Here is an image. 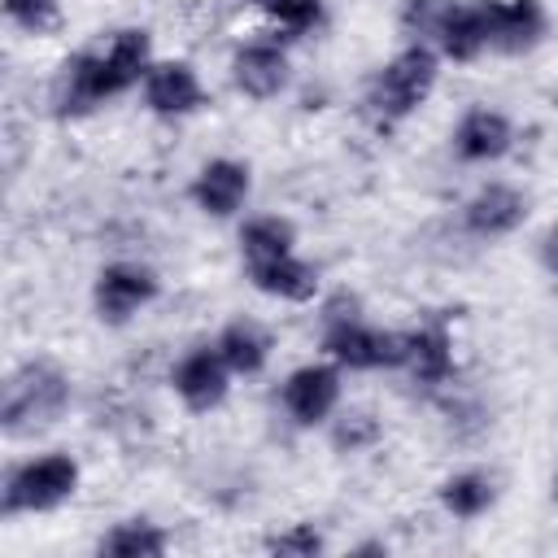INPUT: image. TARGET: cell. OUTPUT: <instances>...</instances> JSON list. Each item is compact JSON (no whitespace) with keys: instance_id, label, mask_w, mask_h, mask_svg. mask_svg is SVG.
<instances>
[{"instance_id":"obj_1","label":"cell","mask_w":558,"mask_h":558,"mask_svg":"<svg viewBox=\"0 0 558 558\" xmlns=\"http://www.w3.org/2000/svg\"><path fill=\"white\" fill-rule=\"evenodd\" d=\"M144 65H148L144 31H118L105 52H78L74 61H65V74H61V92H57L61 113H83L105 96L126 92L144 74Z\"/></svg>"},{"instance_id":"obj_2","label":"cell","mask_w":558,"mask_h":558,"mask_svg":"<svg viewBox=\"0 0 558 558\" xmlns=\"http://www.w3.org/2000/svg\"><path fill=\"white\" fill-rule=\"evenodd\" d=\"M65 397H70V384L57 366L48 362H26L22 371L9 375L4 384V405H0V423L9 436L17 432H35L44 423H52L61 410H65Z\"/></svg>"},{"instance_id":"obj_3","label":"cell","mask_w":558,"mask_h":558,"mask_svg":"<svg viewBox=\"0 0 558 558\" xmlns=\"http://www.w3.org/2000/svg\"><path fill=\"white\" fill-rule=\"evenodd\" d=\"M432 83H436V57L423 44H414V48H405L401 57H392L384 65V74L371 87V105L384 122H397V118H405L410 109L423 105Z\"/></svg>"},{"instance_id":"obj_4","label":"cell","mask_w":558,"mask_h":558,"mask_svg":"<svg viewBox=\"0 0 558 558\" xmlns=\"http://www.w3.org/2000/svg\"><path fill=\"white\" fill-rule=\"evenodd\" d=\"M74 480H78V466L61 453L52 458H39V462H26L9 475V488H4V514H17V510H52L61 506L70 493H74Z\"/></svg>"},{"instance_id":"obj_5","label":"cell","mask_w":558,"mask_h":558,"mask_svg":"<svg viewBox=\"0 0 558 558\" xmlns=\"http://www.w3.org/2000/svg\"><path fill=\"white\" fill-rule=\"evenodd\" d=\"M480 9H484L488 48L497 52H523L545 31V13L536 0H480Z\"/></svg>"},{"instance_id":"obj_6","label":"cell","mask_w":558,"mask_h":558,"mask_svg":"<svg viewBox=\"0 0 558 558\" xmlns=\"http://www.w3.org/2000/svg\"><path fill=\"white\" fill-rule=\"evenodd\" d=\"M153 292H157V279H153L148 270H140V266H109V270H100V279H96L100 318L126 323Z\"/></svg>"},{"instance_id":"obj_7","label":"cell","mask_w":558,"mask_h":558,"mask_svg":"<svg viewBox=\"0 0 558 558\" xmlns=\"http://www.w3.org/2000/svg\"><path fill=\"white\" fill-rule=\"evenodd\" d=\"M174 388H179V397H183L192 410L218 405L222 392H227V362H222V353H218V349H196V353H187V357L179 362V371H174Z\"/></svg>"},{"instance_id":"obj_8","label":"cell","mask_w":558,"mask_h":558,"mask_svg":"<svg viewBox=\"0 0 558 558\" xmlns=\"http://www.w3.org/2000/svg\"><path fill=\"white\" fill-rule=\"evenodd\" d=\"M336 392H340L336 371H327V366H301L283 384V405H288V414L296 423H318L336 405Z\"/></svg>"},{"instance_id":"obj_9","label":"cell","mask_w":558,"mask_h":558,"mask_svg":"<svg viewBox=\"0 0 558 558\" xmlns=\"http://www.w3.org/2000/svg\"><path fill=\"white\" fill-rule=\"evenodd\" d=\"M144 96L157 113H192L205 96H201V83L187 65L179 61H166V65H153L148 78H144Z\"/></svg>"},{"instance_id":"obj_10","label":"cell","mask_w":558,"mask_h":558,"mask_svg":"<svg viewBox=\"0 0 558 558\" xmlns=\"http://www.w3.org/2000/svg\"><path fill=\"white\" fill-rule=\"evenodd\" d=\"M523 214H527L523 196H519L514 187L493 183V187H484V192L466 205V227H471L475 235H506V231H514V227L523 222Z\"/></svg>"},{"instance_id":"obj_11","label":"cell","mask_w":558,"mask_h":558,"mask_svg":"<svg viewBox=\"0 0 558 558\" xmlns=\"http://www.w3.org/2000/svg\"><path fill=\"white\" fill-rule=\"evenodd\" d=\"M283 83H288V61H283L279 48H270V44H248V48L235 57V87H240V92L266 100V96H275Z\"/></svg>"},{"instance_id":"obj_12","label":"cell","mask_w":558,"mask_h":558,"mask_svg":"<svg viewBox=\"0 0 558 558\" xmlns=\"http://www.w3.org/2000/svg\"><path fill=\"white\" fill-rule=\"evenodd\" d=\"M244 192H248V170L235 166V161H209V166L201 170L196 187H192L196 205H201L205 214H218V218L231 214V209L244 201Z\"/></svg>"},{"instance_id":"obj_13","label":"cell","mask_w":558,"mask_h":558,"mask_svg":"<svg viewBox=\"0 0 558 558\" xmlns=\"http://www.w3.org/2000/svg\"><path fill=\"white\" fill-rule=\"evenodd\" d=\"M506 148H510V122L501 113L471 109L458 122V153L466 161H488V157H501Z\"/></svg>"},{"instance_id":"obj_14","label":"cell","mask_w":558,"mask_h":558,"mask_svg":"<svg viewBox=\"0 0 558 558\" xmlns=\"http://www.w3.org/2000/svg\"><path fill=\"white\" fill-rule=\"evenodd\" d=\"M248 275H253V283L262 292H275V296H288V301H310L314 288H318L314 266L296 262L292 253L288 257H270V262H253Z\"/></svg>"},{"instance_id":"obj_15","label":"cell","mask_w":558,"mask_h":558,"mask_svg":"<svg viewBox=\"0 0 558 558\" xmlns=\"http://www.w3.org/2000/svg\"><path fill=\"white\" fill-rule=\"evenodd\" d=\"M405 366H410L414 379H423V384L449 379L453 353H449V331H445V323H427V327L414 331V344H410V362H405Z\"/></svg>"},{"instance_id":"obj_16","label":"cell","mask_w":558,"mask_h":558,"mask_svg":"<svg viewBox=\"0 0 558 558\" xmlns=\"http://www.w3.org/2000/svg\"><path fill=\"white\" fill-rule=\"evenodd\" d=\"M440 48L453 57V61H471L480 48H488V31H484V9L480 4H453L445 26H440Z\"/></svg>"},{"instance_id":"obj_17","label":"cell","mask_w":558,"mask_h":558,"mask_svg":"<svg viewBox=\"0 0 558 558\" xmlns=\"http://www.w3.org/2000/svg\"><path fill=\"white\" fill-rule=\"evenodd\" d=\"M266 331L257 327V323H231L222 336H218V353H222V362L231 366V371H240V375H253V371H262V362H266Z\"/></svg>"},{"instance_id":"obj_18","label":"cell","mask_w":558,"mask_h":558,"mask_svg":"<svg viewBox=\"0 0 558 558\" xmlns=\"http://www.w3.org/2000/svg\"><path fill=\"white\" fill-rule=\"evenodd\" d=\"M244 257L253 262H270V257H288L292 253V227L283 218H257L244 227Z\"/></svg>"},{"instance_id":"obj_19","label":"cell","mask_w":558,"mask_h":558,"mask_svg":"<svg viewBox=\"0 0 558 558\" xmlns=\"http://www.w3.org/2000/svg\"><path fill=\"white\" fill-rule=\"evenodd\" d=\"M100 549L105 554H113V558H153V554H161L166 549V536L153 527V523H122V527H113L105 541H100Z\"/></svg>"},{"instance_id":"obj_20","label":"cell","mask_w":558,"mask_h":558,"mask_svg":"<svg viewBox=\"0 0 558 558\" xmlns=\"http://www.w3.org/2000/svg\"><path fill=\"white\" fill-rule=\"evenodd\" d=\"M488 501H493V484H488L484 475H475V471L453 475V480L445 484V506H449L453 514H462V519H475Z\"/></svg>"},{"instance_id":"obj_21","label":"cell","mask_w":558,"mask_h":558,"mask_svg":"<svg viewBox=\"0 0 558 558\" xmlns=\"http://www.w3.org/2000/svg\"><path fill=\"white\" fill-rule=\"evenodd\" d=\"M449 9H453V0H405V9H401V26H405V35H414V39L440 35Z\"/></svg>"},{"instance_id":"obj_22","label":"cell","mask_w":558,"mask_h":558,"mask_svg":"<svg viewBox=\"0 0 558 558\" xmlns=\"http://www.w3.org/2000/svg\"><path fill=\"white\" fill-rule=\"evenodd\" d=\"M266 13L288 31H310L323 17V4L318 0H266Z\"/></svg>"},{"instance_id":"obj_23","label":"cell","mask_w":558,"mask_h":558,"mask_svg":"<svg viewBox=\"0 0 558 558\" xmlns=\"http://www.w3.org/2000/svg\"><path fill=\"white\" fill-rule=\"evenodd\" d=\"M4 13L26 31H48L57 22V0H4Z\"/></svg>"},{"instance_id":"obj_24","label":"cell","mask_w":558,"mask_h":558,"mask_svg":"<svg viewBox=\"0 0 558 558\" xmlns=\"http://www.w3.org/2000/svg\"><path fill=\"white\" fill-rule=\"evenodd\" d=\"M379 436V423L366 414V410H353V414H344L340 423H336V445L340 449H362V445H371Z\"/></svg>"},{"instance_id":"obj_25","label":"cell","mask_w":558,"mask_h":558,"mask_svg":"<svg viewBox=\"0 0 558 558\" xmlns=\"http://www.w3.org/2000/svg\"><path fill=\"white\" fill-rule=\"evenodd\" d=\"M318 549H323V536L310 523H301V527H292V532H283V536L270 541V554H301V558H310Z\"/></svg>"},{"instance_id":"obj_26","label":"cell","mask_w":558,"mask_h":558,"mask_svg":"<svg viewBox=\"0 0 558 558\" xmlns=\"http://www.w3.org/2000/svg\"><path fill=\"white\" fill-rule=\"evenodd\" d=\"M541 257H545V266L558 275V231H549V235H545V248H541Z\"/></svg>"}]
</instances>
